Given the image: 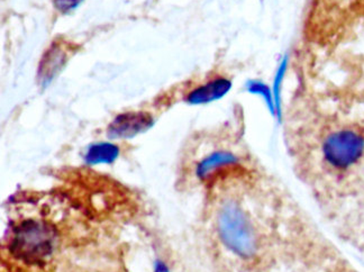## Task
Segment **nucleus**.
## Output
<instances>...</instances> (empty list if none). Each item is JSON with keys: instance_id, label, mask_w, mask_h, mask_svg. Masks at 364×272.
<instances>
[{"instance_id": "6e6552de", "label": "nucleus", "mask_w": 364, "mask_h": 272, "mask_svg": "<svg viewBox=\"0 0 364 272\" xmlns=\"http://www.w3.org/2000/svg\"><path fill=\"white\" fill-rule=\"evenodd\" d=\"M79 3H80V0H54V5L61 11H68L75 9Z\"/></svg>"}, {"instance_id": "1a4fd4ad", "label": "nucleus", "mask_w": 364, "mask_h": 272, "mask_svg": "<svg viewBox=\"0 0 364 272\" xmlns=\"http://www.w3.org/2000/svg\"><path fill=\"white\" fill-rule=\"evenodd\" d=\"M156 272H168V269H166V266H164V264H159Z\"/></svg>"}, {"instance_id": "f257e3e1", "label": "nucleus", "mask_w": 364, "mask_h": 272, "mask_svg": "<svg viewBox=\"0 0 364 272\" xmlns=\"http://www.w3.org/2000/svg\"><path fill=\"white\" fill-rule=\"evenodd\" d=\"M364 11V0H311L306 19V35L321 46L340 38Z\"/></svg>"}, {"instance_id": "f03ea898", "label": "nucleus", "mask_w": 364, "mask_h": 272, "mask_svg": "<svg viewBox=\"0 0 364 272\" xmlns=\"http://www.w3.org/2000/svg\"><path fill=\"white\" fill-rule=\"evenodd\" d=\"M54 232L46 221L26 219L14 230L11 249L17 258L35 263L51 253Z\"/></svg>"}, {"instance_id": "423d86ee", "label": "nucleus", "mask_w": 364, "mask_h": 272, "mask_svg": "<svg viewBox=\"0 0 364 272\" xmlns=\"http://www.w3.org/2000/svg\"><path fill=\"white\" fill-rule=\"evenodd\" d=\"M230 85L232 83L228 79H217L193 91L188 96V102L191 104H205V103L212 102L214 99L224 96L230 90Z\"/></svg>"}, {"instance_id": "0eeeda50", "label": "nucleus", "mask_w": 364, "mask_h": 272, "mask_svg": "<svg viewBox=\"0 0 364 272\" xmlns=\"http://www.w3.org/2000/svg\"><path fill=\"white\" fill-rule=\"evenodd\" d=\"M119 155V150L115 145L109 143H100V145H92L88 150L86 160L90 164H98V163H110L115 160Z\"/></svg>"}, {"instance_id": "20e7f679", "label": "nucleus", "mask_w": 364, "mask_h": 272, "mask_svg": "<svg viewBox=\"0 0 364 272\" xmlns=\"http://www.w3.org/2000/svg\"><path fill=\"white\" fill-rule=\"evenodd\" d=\"M153 120L145 113H127L118 116L108 128V135L113 139L133 137L152 126Z\"/></svg>"}, {"instance_id": "39448f33", "label": "nucleus", "mask_w": 364, "mask_h": 272, "mask_svg": "<svg viewBox=\"0 0 364 272\" xmlns=\"http://www.w3.org/2000/svg\"><path fill=\"white\" fill-rule=\"evenodd\" d=\"M237 164V157L230 151H214L205 157L197 166V176L201 179L212 177L217 171L233 167Z\"/></svg>"}, {"instance_id": "7ed1b4c3", "label": "nucleus", "mask_w": 364, "mask_h": 272, "mask_svg": "<svg viewBox=\"0 0 364 272\" xmlns=\"http://www.w3.org/2000/svg\"><path fill=\"white\" fill-rule=\"evenodd\" d=\"M220 230L224 242L236 253L247 256L255 248L251 229L239 209L230 206L223 211Z\"/></svg>"}]
</instances>
